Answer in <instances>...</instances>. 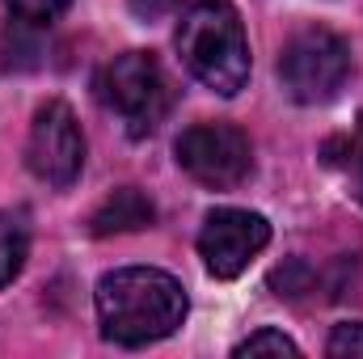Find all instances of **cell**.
<instances>
[{
	"mask_svg": "<svg viewBox=\"0 0 363 359\" xmlns=\"http://www.w3.org/2000/svg\"><path fill=\"white\" fill-rule=\"evenodd\" d=\"M325 351L334 359H363V321H342V326H334Z\"/></svg>",
	"mask_w": 363,
	"mask_h": 359,
	"instance_id": "13",
	"label": "cell"
},
{
	"mask_svg": "<svg viewBox=\"0 0 363 359\" xmlns=\"http://www.w3.org/2000/svg\"><path fill=\"white\" fill-rule=\"evenodd\" d=\"M26 254H30V233H26V220L13 216V211H0V287L13 283L21 267H26Z\"/></svg>",
	"mask_w": 363,
	"mask_h": 359,
	"instance_id": "9",
	"label": "cell"
},
{
	"mask_svg": "<svg viewBox=\"0 0 363 359\" xmlns=\"http://www.w3.org/2000/svg\"><path fill=\"white\" fill-rule=\"evenodd\" d=\"M178 9H182V0H131V13L140 21H161V17H169Z\"/></svg>",
	"mask_w": 363,
	"mask_h": 359,
	"instance_id": "14",
	"label": "cell"
},
{
	"mask_svg": "<svg viewBox=\"0 0 363 359\" xmlns=\"http://www.w3.org/2000/svg\"><path fill=\"white\" fill-rule=\"evenodd\" d=\"M178 165L207 190H233L254 170V144L233 123H194L178 136Z\"/></svg>",
	"mask_w": 363,
	"mask_h": 359,
	"instance_id": "5",
	"label": "cell"
},
{
	"mask_svg": "<svg viewBox=\"0 0 363 359\" xmlns=\"http://www.w3.org/2000/svg\"><path fill=\"white\" fill-rule=\"evenodd\" d=\"M26 161H30L34 178H43L55 190H64V186H72L81 178V170H85V136H81V123H77L68 101L51 97V101L38 106V114L30 123Z\"/></svg>",
	"mask_w": 363,
	"mask_h": 359,
	"instance_id": "6",
	"label": "cell"
},
{
	"mask_svg": "<svg viewBox=\"0 0 363 359\" xmlns=\"http://www.w3.org/2000/svg\"><path fill=\"white\" fill-rule=\"evenodd\" d=\"M97 97L106 101V110H114L123 118V127H127L131 140H144L169 114L174 85H169V77H165V68H161L157 55H148V51H123V55H114L101 68Z\"/></svg>",
	"mask_w": 363,
	"mask_h": 359,
	"instance_id": "3",
	"label": "cell"
},
{
	"mask_svg": "<svg viewBox=\"0 0 363 359\" xmlns=\"http://www.w3.org/2000/svg\"><path fill=\"white\" fill-rule=\"evenodd\" d=\"M351 77V47L334 34V30H300L287 38L283 55H279V81L291 101L300 106H321Z\"/></svg>",
	"mask_w": 363,
	"mask_h": 359,
	"instance_id": "4",
	"label": "cell"
},
{
	"mask_svg": "<svg viewBox=\"0 0 363 359\" xmlns=\"http://www.w3.org/2000/svg\"><path fill=\"white\" fill-rule=\"evenodd\" d=\"M152 220H157L152 199L140 186H118L114 194H106L97 203V211L89 216V228H93V237H110V233H140Z\"/></svg>",
	"mask_w": 363,
	"mask_h": 359,
	"instance_id": "8",
	"label": "cell"
},
{
	"mask_svg": "<svg viewBox=\"0 0 363 359\" xmlns=\"http://www.w3.org/2000/svg\"><path fill=\"white\" fill-rule=\"evenodd\" d=\"M9 9H13V17L21 21V26H51L72 0H4Z\"/></svg>",
	"mask_w": 363,
	"mask_h": 359,
	"instance_id": "12",
	"label": "cell"
},
{
	"mask_svg": "<svg viewBox=\"0 0 363 359\" xmlns=\"http://www.w3.org/2000/svg\"><path fill=\"white\" fill-rule=\"evenodd\" d=\"M267 241H271L267 216L245 211V207H216V211L203 220L199 254H203L207 275H216V279H237L241 270L267 250Z\"/></svg>",
	"mask_w": 363,
	"mask_h": 359,
	"instance_id": "7",
	"label": "cell"
},
{
	"mask_svg": "<svg viewBox=\"0 0 363 359\" xmlns=\"http://www.w3.org/2000/svg\"><path fill=\"white\" fill-rule=\"evenodd\" d=\"M178 55L186 72L220 97L250 85V38L228 0H194L178 21Z\"/></svg>",
	"mask_w": 363,
	"mask_h": 359,
	"instance_id": "2",
	"label": "cell"
},
{
	"mask_svg": "<svg viewBox=\"0 0 363 359\" xmlns=\"http://www.w3.org/2000/svg\"><path fill=\"white\" fill-rule=\"evenodd\" d=\"M186 292L169 270L118 267L97 279V321L118 347L161 343L186 321Z\"/></svg>",
	"mask_w": 363,
	"mask_h": 359,
	"instance_id": "1",
	"label": "cell"
},
{
	"mask_svg": "<svg viewBox=\"0 0 363 359\" xmlns=\"http://www.w3.org/2000/svg\"><path fill=\"white\" fill-rule=\"evenodd\" d=\"M325 165L338 170L347 178V186H351V194L363 203V127L355 136H342V140L325 144Z\"/></svg>",
	"mask_w": 363,
	"mask_h": 359,
	"instance_id": "10",
	"label": "cell"
},
{
	"mask_svg": "<svg viewBox=\"0 0 363 359\" xmlns=\"http://www.w3.org/2000/svg\"><path fill=\"white\" fill-rule=\"evenodd\" d=\"M237 359H250V355H300V347L283 334V330H271V326H262V330H254L245 343H237Z\"/></svg>",
	"mask_w": 363,
	"mask_h": 359,
	"instance_id": "11",
	"label": "cell"
}]
</instances>
